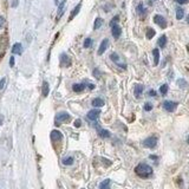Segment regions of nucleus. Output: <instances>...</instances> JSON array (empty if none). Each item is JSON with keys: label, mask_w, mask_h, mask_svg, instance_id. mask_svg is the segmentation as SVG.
Wrapping results in <instances>:
<instances>
[{"label": "nucleus", "mask_w": 189, "mask_h": 189, "mask_svg": "<svg viewBox=\"0 0 189 189\" xmlns=\"http://www.w3.org/2000/svg\"><path fill=\"white\" fill-rule=\"evenodd\" d=\"M135 173L137 176H140L142 179H148L153 175V168L146 163H140L135 168Z\"/></svg>", "instance_id": "f257e3e1"}, {"label": "nucleus", "mask_w": 189, "mask_h": 189, "mask_svg": "<svg viewBox=\"0 0 189 189\" xmlns=\"http://www.w3.org/2000/svg\"><path fill=\"white\" fill-rule=\"evenodd\" d=\"M153 56H154V65L156 66L160 63V51H158V49L153 50Z\"/></svg>", "instance_id": "dca6fc26"}, {"label": "nucleus", "mask_w": 189, "mask_h": 189, "mask_svg": "<svg viewBox=\"0 0 189 189\" xmlns=\"http://www.w3.org/2000/svg\"><path fill=\"white\" fill-rule=\"evenodd\" d=\"M137 12H138V14H140L141 17H144V15H146V10H144V7H143L142 4H140V5L137 6Z\"/></svg>", "instance_id": "a878e982"}, {"label": "nucleus", "mask_w": 189, "mask_h": 189, "mask_svg": "<svg viewBox=\"0 0 189 189\" xmlns=\"http://www.w3.org/2000/svg\"><path fill=\"white\" fill-rule=\"evenodd\" d=\"M65 3H66V1H65V0H63V1H62V4L59 5V8H58V18H60V17H62V14L64 13V6H65Z\"/></svg>", "instance_id": "bb28decb"}, {"label": "nucleus", "mask_w": 189, "mask_h": 189, "mask_svg": "<svg viewBox=\"0 0 189 189\" xmlns=\"http://www.w3.org/2000/svg\"><path fill=\"white\" fill-rule=\"evenodd\" d=\"M81 7H82V4H78V5L76 6L75 8H73V11L71 12V15H70V19H69V20H72L73 18H75V17H76V15L79 13V11H81Z\"/></svg>", "instance_id": "a211bd4d"}, {"label": "nucleus", "mask_w": 189, "mask_h": 189, "mask_svg": "<svg viewBox=\"0 0 189 189\" xmlns=\"http://www.w3.org/2000/svg\"><path fill=\"white\" fill-rule=\"evenodd\" d=\"M144 110L146 111H151L153 110V104L151 103H146L144 104Z\"/></svg>", "instance_id": "7c9ffc66"}, {"label": "nucleus", "mask_w": 189, "mask_h": 189, "mask_svg": "<svg viewBox=\"0 0 189 189\" xmlns=\"http://www.w3.org/2000/svg\"><path fill=\"white\" fill-rule=\"evenodd\" d=\"M143 85L142 84H135V87H134V93H135L136 98H140L141 95L143 93Z\"/></svg>", "instance_id": "9b49d317"}, {"label": "nucleus", "mask_w": 189, "mask_h": 189, "mask_svg": "<svg viewBox=\"0 0 189 189\" xmlns=\"http://www.w3.org/2000/svg\"><path fill=\"white\" fill-rule=\"evenodd\" d=\"M149 96H154V97H155V96H156L155 90H150V91H149Z\"/></svg>", "instance_id": "58836bf2"}, {"label": "nucleus", "mask_w": 189, "mask_h": 189, "mask_svg": "<svg viewBox=\"0 0 189 189\" xmlns=\"http://www.w3.org/2000/svg\"><path fill=\"white\" fill-rule=\"evenodd\" d=\"M10 65L11 66H14V57H11L10 58Z\"/></svg>", "instance_id": "4c0bfd02"}, {"label": "nucleus", "mask_w": 189, "mask_h": 189, "mask_svg": "<svg viewBox=\"0 0 189 189\" xmlns=\"http://www.w3.org/2000/svg\"><path fill=\"white\" fill-rule=\"evenodd\" d=\"M118 20H120V17L118 15H116V17H114L112 18V20L110 21V26H115V25H117V23H118Z\"/></svg>", "instance_id": "c756f323"}, {"label": "nucleus", "mask_w": 189, "mask_h": 189, "mask_svg": "<svg viewBox=\"0 0 189 189\" xmlns=\"http://www.w3.org/2000/svg\"><path fill=\"white\" fill-rule=\"evenodd\" d=\"M85 84H83V83H81V84H73L72 85V90L75 92H83L84 91V89H85Z\"/></svg>", "instance_id": "f3484780"}, {"label": "nucleus", "mask_w": 189, "mask_h": 189, "mask_svg": "<svg viewBox=\"0 0 189 189\" xmlns=\"http://www.w3.org/2000/svg\"><path fill=\"white\" fill-rule=\"evenodd\" d=\"M60 65L64 66V68H69L71 65V59L66 53L60 54Z\"/></svg>", "instance_id": "0eeeda50"}, {"label": "nucleus", "mask_w": 189, "mask_h": 189, "mask_svg": "<svg viewBox=\"0 0 189 189\" xmlns=\"http://www.w3.org/2000/svg\"><path fill=\"white\" fill-rule=\"evenodd\" d=\"M184 17V11L183 8H181V7H179V8H176V19L181 20L182 18Z\"/></svg>", "instance_id": "5701e85b"}, {"label": "nucleus", "mask_w": 189, "mask_h": 189, "mask_svg": "<svg viewBox=\"0 0 189 189\" xmlns=\"http://www.w3.org/2000/svg\"><path fill=\"white\" fill-rule=\"evenodd\" d=\"M111 33H112V36H114V38L118 39L120 37H121V34H122V29L120 27V26H118V25H115V26H112Z\"/></svg>", "instance_id": "9d476101"}, {"label": "nucleus", "mask_w": 189, "mask_h": 189, "mask_svg": "<svg viewBox=\"0 0 189 189\" xmlns=\"http://www.w3.org/2000/svg\"><path fill=\"white\" fill-rule=\"evenodd\" d=\"M160 92H161V95L165 96V95H167V92H168V85H167V84H163V85H161Z\"/></svg>", "instance_id": "cd10ccee"}, {"label": "nucleus", "mask_w": 189, "mask_h": 189, "mask_svg": "<svg viewBox=\"0 0 189 189\" xmlns=\"http://www.w3.org/2000/svg\"><path fill=\"white\" fill-rule=\"evenodd\" d=\"M177 84H179L180 86H187V83H186L184 79H179V81H177Z\"/></svg>", "instance_id": "473e14b6"}, {"label": "nucleus", "mask_w": 189, "mask_h": 189, "mask_svg": "<svg viewBox=\"0 0 189 189\" xmlns=\"http://www.w3.org/2000/svg\"><path fill=\"white\" fill-rule=\"evenodd\" d=\"M177 103L176 102H171V101H164L163 102V109L164 110H167V111L169 112H173L176 110V108H177Z\"/></svg>", "instance_id": "20e7f679"}, {"label": "nucleus", "mask_w": 189, "mask_h": 189, "mask_svg": "<svg viewBox=\"0 0 189 189\" xmlns=\"http://www.w3.org/2000/svg\"><path fill=\"white\" fill-rule=\"evenodd\" d=\"M83 189H84V188H83Z\"/></svg>", "instance_id": "37998d69"}, {"label": "nucleus", "mask_w": 189, "mask_h": 189, "mask_svg": "<svg viewBox=\"0 0 189 189\" xmlns=\"http://www.w3.org/2000/svg\"><path fill=\"white\" fill-rule=\"evenodd\" d=\"M71 120V116L69 115L68 112H60V114H58L57 116H56V125L58 126L60 125L62 123H66V122H69Z\"/></svg>", "instance_id": "f03ea898"}, {"label": "nucleus", "mask_w": 189, "mask_h": 189, "mask_svg": "<svg viewBox=\"0 0 189 189\" xmlns=\"http://www.w3.org/2000/svg\"><path fill=\"white\" fill-rule=\"evenodd\" d=\"M110 59H111V60H114V62H115L117 65H120L121 68H123V69L126 68L125 64H121V63H120V57H118V54H117V53H111V54H110Z\"/></svg>", "instance_id": "ddd939ff"}, {"label": "nucleus", "mask_w": 189, "mask_h": 189, "mask_svg": "<svg viewBox=\"0 0 189 189\" xmlns=\"http://www.w3.org/2000/svg\"><path fill=\"white\" fill-rule=\"evenodd\" d=\"M91 104L93 108H102L105 103H104V101H103L102 98H95L91 102Z\"/></svg>", "instance_id": "4468645a"}, {"label": "nucleus", "mask_w": 189, "mask_h": 189, "mask_svg": "<svg viewBox=\"0 0 189 189\" xmlns=\"http://www.w3.org/2000/svg\"><path fill=\"white\" fill-rule=\"evenodd\" d=\"M91 45H92V39L91 38H86L85 40H84V47H85V49L91 47Z\"/></svg>", "instance_id": "c85d7f7f"}, {"label": "nucleus", "mask_w": 189, "mask_h": 189, "mask_svg": "<svg viewBox=\"0 0 189 189\" xmlns=\"http://www.w3.org/2000/svg\"><path fill=\"white\" fill-rule=\"evenodd\" d=\"M62 162H63L64 165H71V164H73V157H71V156H66V157H64Z\"/></svg>", "instance_id": "4be33fe9"}, {"label": "nucleus", "mask_w": 189, "mask_h": 189, "mask_svg": "<svg viewBox=\"0 0 189 189\" xmlns=\"http://www.w3.org/2000/svg\"><path fill=\"white\" fill-rule=\"evenodd\" d=\"M81 125H82V122L79 121V120H77V121L75 122V126H76V128H79Z\"/></svg>", "instance_id": "e433bc0d"}, {"label": "nucleus", "mask_w": 189, "mask_h": 189, "mask_svg": "<svg viewBox=\"0 0 189 189\" xmlns=\"http://www.w3.org/2000/svg\"><path fill=\"white\" fill-rule=\"evenodd\" d=\"M98 135L101 136L102 138H109L110 137V132L107 130V129H102V128H97Z\"/></svg>", "instance_id": "2eb2a0df"}, {"label": "nucleus", "mask_w": 189, "mask_h": 189, "mask_svg": "<svg viewBox=\"0 0 189 189\" xmlns=\"http://www.w3.org/2000/svg\"><path fill=\"white\" fill-rule=\"evenodd\" d=\"M4 26H5V18H4V17H1V15H0V30L3 29V27H4Z\"/></svg>", "instance_id": "2f4dec72"}, {"label": "nucleus", "mask_w": 189, "mask_h": 189, "mask_svg": "<svg viewBox=\"0 0 189 189\" xmlns=\"http://www.w3.org/2000/svg\"><path fill=\"white\" fill-rule=\"evenodd\" d=\"M157 44H158V46L160 47H165V45H167V37H165L164 34L163 36H161L160 39H158V42H157Z\"/></svg>", "instance_id": "6ab92c4d"}, {"label": "nucleus", "mask_w": 189, "mask_h": 189, "mask_svg": "<svg viewBox=\"0 0 189 189\" xmlns=\"http://www.w3.org/2000/svg\"><path fill=\"white\" fill-rule=\"evenodd\" d=\"M103 25V19L102 18H97V19L95 20V24H93V29L95 30H98L101 29V26Z\"/></svg>", "instance_id": "393cba45"}, {"label": "nucleus", "mask_w": 189, "mask_h": 189, "mask_svg": "<svg viewBox=\"0 0 189 189\" xmlns=\"http://www.w3.org/2000/svg\"><path fill=\"white\" fill-rule=\"evenodd\" d=\"M5 83H6V78H3V79L0 81V90L5 86Z\"/></svg>", "instance_id": "f704fd0d"}, {"label": "nucleus", "mask_w": 189, "mask_h": 189, "mask_svg": "<svg viewBox=\"0 0 189 189\" xmlns=\"http://www.w3.org/2000/svg\"><path fill=\"white\" fill-rule=\"evenodd\" d=\"M154 23H155L156 25H158L160 27H162V29H165V27H167V20L164 19L163 15L156 14L155 17H154Z\"/></svg>", "instance_id": "39448f33"}, {"label": "nucleus", "mask_w": 189, "mask_h": 189, "mask_svg": "<svg viewBox=\"0 0 189 189\" xmlns=\"http://www.w3.org/2000/svg\"><path fill=\"white\" fill-rule=\"evenodd\" d=\"M157 146V138L155 136L153 137H148L146 140L143 141V147L144 148H148V149H154L155 147Z\"/></svg>", "instance_id": "7ed1b4c3"}, {"label": "nucleus", "mask_w": 189, "mask_h": 189, "mask_svg": "<svg viewBox=\"0 0 189 189\" xmlns=\"http://www.w3.org/2000/svg\"><path fill=\"white\" fill-rule=\"evenodd\" d=\"M99 115H101V110H98V109H93V110H90V111L87 112V120L91 122H95L97 121V118L99 117Z\"/></svg>", "instance_id": "423d86ee"}, {"label": "nucleus", "mask_w": 189, "mask_h": 189, "mask_svg": "<svg viewBox=\"0 0 189 189\" xmlns=\"http://www.w3.org/2000/svg\"><path fill=\"white\" fill-rule=\"evenodd\" d=\"M110 182H111L110 180H104L99 184V189H111L110 188Z\"/></svg>", "instance_id": "412c9836"}, {"label": "nucleus", "mask_w": 189, "mask_h": 189, "mask_svg": "<svg viewBox=\"0 0 189 189\" xmlns=\"http://www.w3.org/2000/svg\"><path fill=\"white\" fill-rule=\"evenodd\" d=\"M51 140L52 142H56V141H62L63 140V134L58 130H53L51 132Z\"/></svg>", "instance_id": "1a4fd4ad"}, {"label": "nucleus", "mask_w": 189, "mask_h": 189, "mask_svg": "<svg viewBox=\"0 0 189 189\" xmlns=\"http://www.w3.org/2000/svg\"><path fill=\"white\" fill-rule=\"evenodd\" d=\"M176 3L180 4V5H184V4H187V3H188V0H176Z\"/></svg>", "instance_id": "c9c22d12"}, {"label": "nucleus", "mask_w": 189, "mask_h": 189, "mask_svg": "<svg viewBox=\"0 0 189 189\" xmlns=\"http://www.w3.org/2000/svg\"><path fill=\"white\" fill-rule=\"evenodd\" d=\"M156 34V32H155V30L154 29H151V27H148L147 29V33H146V36H147V38L148 39H151Z\"/></svg>", "instance_id": "b1692460"}, {"label": "nucleus", "mask_w": 189, "mask_h": 189, "mask_svg": "<svg viewBox=\"0 0 189 189\" xmlns=\"http://www.w3.org/2000/svg\"><path fill=\"white\" fill-rule=\"evenodd\" d=\"M187 142H188V144H189V136H188V140H187Z\"/></svg>", "instance_id": "a19ab883"}, {"label": "nucleus", "mask_w": 189, "mask_h": 189, "mask_svg": "<svg viewBox=\"0 0 189 189\" xmlns=\"http://www.w3.org/2000/svg\"><path fill=\"white\" fill-rule=\"evenodd\" d=\"M188 24H189V19H188Z\"/></svg>", "instance_id": "79ce46f5"}, {"label": "nucleus", "mask_w": 189, "mask_h": 189, "mask_svg": "<svg viewBox=\"0 0 189 189\" xmlns=\"http://www.w3.org/2000/svg\"><path fill=\"white\" fill-rule=\"evenodd\" d=\"M150 158H151V160H156V158H157V156H155V155H150Z\"/></svg>", "instance_id": "ea45409f"}, {"label": "nucleus", "mask_w": 189, "mask_h": 189, "mask_svg": "<svg viewBox=\"0 0 189 189\" xmlns=\"http://www.w3.org/2000/svg\"><path fill=\"white\" fill-rule=\"evenodd\" d=\"M99 75H101V73H99V70H97V69H95V70H93V76H95L96 78H99V77H101Z\"/></svg>", "instance_id": "72a5a7b5"}, {"label": "nucleus", "mask_w": 189, "mask_h": 189, "mask_svg": "<svg viewBox=\"0 0 189 189\" xmlns=\"http://www.w3.org/2000/svg\"><path fill=\"white\" fill-rule=\"evenodd\" d=\"M108 46H109V39H103L101 45H99V49H98V54L102 56V54L107 51Z\"/></svg>", "instance_id": "6e6552de"}, {"label": "nucleus", "mask_w": 189, "mask_h": 189, "mask_svg": "<svg viewBox=\"0 0 189 189\" xmlns=\"http://www.w3.org/2000/svg\"><path fill=\"white\" fill-rule=\"evenodd\" d=\"M49 92H50L49 83H47V82H44L43 83V96H44V97H47Z\"/></svg>", "instance_id": "aec40b11"}, {"label": "nucleus", "mask_w": 189, "mask_h": 189, "mask_svg": "<svg viewBox=\"0 0 189 189\" xmlns=\"http://www.w3.org/2000/svg\"><path fill=\"white\" fill-rule=\"evenodd\" d=\"M12 53L13 54H21L23 53V46L20 43H15L12 47Z\"/></svg>", "instance_id": "f8f14e48"}]
</instances>
